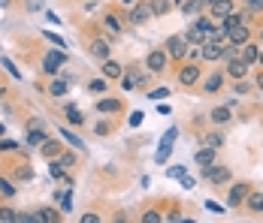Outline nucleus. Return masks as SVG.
I'll return each mask as SVG.
<instances>
[{"mask_svg":"<svg viewBox=\"0 0 263 223\" xmlns=\"http://www.w3.org/2000/svg\"><path fill=\"white\" fill-rule=\"evenodd\" d=\"M166 64H170V54H166V49H155V51H148V57H145L148 73H163V70H166Z\"/></svg>","mask_w":263,"mask_h":223,"instance_id":"obj_1","label":"nucleus"},{"mask_svg":"<svg viewBox=\"0 0 263 223\" xmlns=\"http://www.w3.org/2000/svg\"><path fill=\"white\" fill-rule=\"evenodd\" d=\"M166 54H170L173 60H184V57H187V39H184V36H170V39H166Z\"/></svg>","mask_w":263,"mask_h":223,"instance_id":"obj_2","label":"nucleus"},{"mask_svg":"<svg viewBox=\"0 0 263 223\" xmlns=\"http://www.w3.org/2000/svg\"><path fill=\"white\" fill-rule=\"evenodd\" d=\"M203 178L206 181H212V184H227L230 181V169L227 166H203Z\"/></svg>","mask_w":263,"mask_h":223,"instance_id":"obj_3","label":"nucleus"},{"mask_svg":"<svg viewBox=\"0 0 263 223\" xmlns=\"http://www.w3.org/2000/svg\"><path fill=\"white\" fill-rule=\"evenodd\" d=\"M221 57H224V43H218V39H206V43H203V60L215 64V60H221Z\"/></svg>","mask_w":263,"mask_h":223,"instance_id":"obj_4","label":"nucleus"},{"mask_svg":"<svg viewBox=\"0 0 263 223\" xmlns=\"http://www.w3.org/2000/svg\"><path fill=\"white\" fill-rule=\"evenodd\" d=\"M179 82H182L184 88H191V85H197L200 82V67L191 60V64H184L182 70H179Z\"/></svg>","mask_w":263,"mask_h":223,"instance_id":"obj_5","label":"nucleus"},{"mask_svg":"<svg viewBox=\"0 0 263 223\" xmlns=\"http://www.w3.org/2000/svg\"><path fill=\"white\" fill-rule=\"evenodd\" d=\"M148 18H155L152 3H136V6L130 9V22H133V25H145Z\"/></svg>","mask_w":263,"mask_h":223,"instance_id":"obj_6","label":"nucleus"},{"mask_svg":"<svg viewBox=\"0 0 263 223\" xmlns=\"http://www.w3.org/2000/svg\"><path fill=\"white\" fill-rule=\"evenodd\" d=\"M61 64H67V54H64V51H49V54L43 57V70H46V73H58Z\"/></svg>","mask_w":263,"mask_h":223,"instance_id":"obj_7","label":"nucleus"},{"mask_svg":"<svg viewBox=\"0 0 263 223\" xmlns=\"http://www.w3.org/2000/svg\"><path fill=\"white\" fill-rule=\"evenodd\" d=\"M248 193H251V184H236V187H230V196H227V205H230V208H236V205H242V202L248 199Z\"/></svg>","mask_w":263,"mask_h":223,"instance_id":"obj_8","label":"nucleus"},{"mask_svg":"<svg viewBox=\"0 0 263 223\" xmlns=\"http://www.w3.org/2000/svg\"><path fill=\"white\" fill-rule=\"evenodd\" d=\"M227 43L230 46H245L248 43V25H236L227 30Z\"/></svg>","mask_w":263,"mask_h":223,"instance_id":"obj_9","label":"nucleus"},{"mask_svg":"<svg viewBox=\"0 0 263 223\" xmlns=\"http://www.w3.org/2000/svg\"><path fill=\"white\" fill-rule=\"evenodd\" d=\"M70 82H73V75H61V78H54L52 85L46 88V91H49V97H64V94L70 91Z\"/></svg>","mask_w":263,"mask_h":223,"instance_id":"obj_10","label":"nucleus"},{"mask_svg":"<svg viewBox=\"0 0 263 223\" xmlns=\"http://www.w3.org/2000/svg\"><path fill=\"white\" fill-rule=\"evenodd\" d=\"M233 12V0H215L209 6V15L212 18H227Z\"/></svg>","mask_w":263,"mask_h":223,"instance_id":"obj_11","label":"nucleus"},{"mask_svg":"<svg viewBox=\"0 0 263 223\" xmlns=\"http://www.w3.org/2000/svg\"><path fill=\"white\" fill-rule=\"evenodd\" d=\"M245 73H248V64H245L242 57H230V60H227V75H230V78H242Z\"/></svg>","mask_w":263,"mask_h":223,"instance_id":"obj_12","label":"nucleus"},{"mask_svg":"<svg viewBox=\"0 0 263 223\" xmlns=\"http://www.w3.org/2000/svg\"><path fill=\"white\" fill-rule=\"evenodd\" d=\"M245 208H248V211H254V214H260V211H263V193H260V190H251V193H248Z\"/></svg>","mask_w":263,"mask_h":223,"instance_id":"obj_13","label":"nucleus"},{"mask_svg":"<svg viewBox=\"0 0 263 223\" xmlns=\"http://www.w3.org/2000/svg\"><path fill=\"white\" fill-rule=\"evenodd\" d=\"M103 75L106 78H121V75H124V67H121L118 60H109V57H106L103 60Z\"/></svg>","mask_w":263,"mask_h":223,"instance_id":"obj_14","label":"nucleus"},{"mask_svg":"<svg viewBox=\"0 0 263 223\" xmlns=\"http://www.w3.org/2000/svg\"><path fill=\"white\" fill-rule=\"evenodd\" d=\"M221 85H224V73H212L206 82H203V91L206 94H215V91H221Z\"/></svg>","mask_w":263,"mask_h":223,"instance_id":"obj_15","label":"nucleus"},{"mask_svg":"<svg viewBox=\"0 0 263 223\" xmlns=\"http://www.w3.org/2000/svg\"><path fill=\"white\" fill-rule=\"evenodd\" d=\"M215 151H218V148H212V145L200 148V151H197V157H194V163H200V166H209V163H215Z\"/></svg>","mask_w":263,"mask_h":223,"instance_id":"obj_16","label":"nucleus"},{"mask_svg":"<svg viewBox=\"0 0 263 223\" xmlns=\"http://www.w3.org/2000/svg\"><path fill=\"white\" fill-rule=\"evenodd\" d=\"M257 46H254V43H245V46H242V51H239V57H242V60H245V64H248V67H251V64H254V60H257Z\"/></svg>","mask_w":263,"mask_h":223,"instance_id":"obj_17","label":"nucleus"},{"mask_svg":"<svg viewBox=\"0 0 263 223\" xmlns=\"http://www.w3.org/2000/svg\"><path fill=\"white\" fill-rule=\"evenodd\" d=\"M0 220L3 223H22V211H15L9 205H0Z\"/></svg>","mask_w":263,"mask_h":223,"instance_id":"obj_18","label":"nucleus"},{"mask_svg":"<svg viewBox=\"0 0 263 223\" xmlns=\"http://www.w3.org/2000/svg\"><path fill=\"white\" fill-rule=\"evenodd\" d=\"M91 54H94L97 60H106V57H109V43H106V39H94V43H91Z\"/></svg>","mask_w":263,"mask_h":223,"instance_id":"obj_19","label":"nucleus"},{"mask_svg":"<svg viewBox=\"0 0 263 223\" xmlns=\"http://www.w3.org/2000/svg\"><path fill=\"white\" fill-rule=\"evenodd\" d=\"M209 118H212V124H227V121L233 118V112H230V106H221V109L212 112Z\"/></svg>","mask_w":263,"mask_h":223,"instance_id":"obj_20","label":"nucleus"},{"mask_svg":"<svg viewBox=\"0 0 263 223\" xmlns=\"http://www.w3.org/2000/svg\"><path fill=\"white\" fill-rule=\"evenodd\" d=\"M184 39H187V46H203V43H206V36H203V33H200L194 25L184 30Z\"/></svg>","mask_w":263,"mask_h":223,"instance_id":"obj_21","label":"nucleus"},{"mask_svg":"<svg viewBox=\"0 0 263 223\" xmlns=\"http://www.w3.org/2000/svg\"><path fill=\"white\" fill-rule=\"evenodd\" d=\"M40 151H43V157H58V154H61V145H58V142H54V139H46V142H43V145H40Z\"/></svg>","mask_w":263,"mask_h":223,"instance_id":"obj_22","label":"nucleus"},{"mask_svg":"<svg viewBox=\"0 0 263 223\" xmlns=\"http://www.w3.org/2000/svg\"><path fill=\"white\" fill-rule=\"evenodd\" d=\"M148 3H152V12L155 15H166L170 6H173V0H148Z\"/></svg>","mask_w":263,"mask_h":223,"instance_id":"obj_23","label":"nucleus"},{"mask_svg":"<svg viewBox=\"0 0 263 223\" xmlns=\"http://www.w3.org/2000/svg\"><path fill=\"white\" fill-rule=\"evenodd\" d=\"M54 160H58V163H61L64 169H73V166H76V154H70V151H61V154H58Z\"/></svg>","mask_w":263,"mask_h":223,"instance_id":"obj_24","label":"nucleus"},{"mask_svg":"<svg viewBox=\"0 0 263 223\" xmlns=\"http://www.w3.org/2000/svg\"><path fill=\"white\" fill-rule=\"evenodd\" d=\"M103 25L109 27L112 33H121V30H124V25L118 22V15H115V12H109V15H106V18H103Z\"/></svg>","mask_w":263,"mask_h":223,"instance_id":"obj_25","label":"nucleus"},{"mask_svg":"<svg viewBox=\"0 0 263 223\" xmlns=\"http://www.w3.org/2000/svg\"><path fill=\"white\" fill-rule=\"evenodd\" d=\"M0 196H6V199L15 196V184H12L9 178H0Z\"/></svg>","mask_w":263,"mask_h":223,"instance_id":"obj_26","label":"nucleus"},{"mask_svg":"<svg viewBox=\"0 0 263 223\" xmlns=\"http://www.w3.org/2000/svg\"><path fill=\"white\" fill-rule=\"evenodd\" d=\"M118 109H121L118 99H100L97 103V112H118Z\"/></svg>","mask_w":263,"mask_h":223,"instance_id":"obj_27","label":"nucleus"},{"mask_svg":"<svg viewBox=\"0 0 263 223\" xmlns=\"http://www.w3.org/2000/svg\"><path fill=\"white\" fill-rule=\"evenodd\" d=\"M64 115H67V121H70V124H82V121H85L76 106H67V109H64Z\"/></svg>","mask_w":263,"mask_h":223,"instance_id":"obj_28","label":"nucleus"},{"mask_svg":"<svg viewBox=\"0 0 263 223\" xmlns=\"http://www.w3.org/2000/svg\"><path fill=\"white\" fill-rule=\"evenodd\" d=\"M200 6H203V0H184L182 12H184V15H194V12H200Z\"/></svg>","mask_w":263,"mask_h":223,"instance_id":"obj_29","label":"nucleus"},{"mask_svg":"<svg viewBox=\"0 0 263 223\" xmlns=\"http://www.w3.org/2000/svg\"><path fill=\"white\" fill-rule=\"evenodd\" d=\"M88 91H91V94H103L106 91V75L103 78H91V82H88Z\"/></svg>","mask_w":263,"mask_h":223,"instance_id":"obj_30","label":"nucleus"},{"mask_svg":"<svg viewBox=\"0 0 263 223\" xmlns=\"http://www.w3.org/2000/svg\"><path fill=\"white\" fill-rule=\"evenodd\" d=\"M203 142H206V145H212V148H221V145H224V133H209Z\"/></svg>","mask_w":263,"mask_h":223,"instance_id":"obj_31","label":"nucleus"},{"mask_svg":"<svg viewBox=\"0 0 263 223\" xmlns=\"http://www.w3.org/2000/svg\"><path fill=\"white\" fill-rule=\"evenodd\" d=\"M170 151H173V142H166V139H163V142H160V148H158V163H163V160L170 157Z\"/></svg>","mask_w":263,"mask_h":223,"instance_id":"obj_32","label":"nucleus"},{"mask_svg":"<svg viewBox=\"0 0 263 223\" xmlns=\"http://www.w3.org/2000/svg\"><path fill=\"white\" fill-rule=\"evenodd\" d=\"M61 136H64V139H67L70 145H76V148L82 151V139H79V136H76V133H70V130H64V127H61Z\"/></svg>","mask_w":263,"mask_h":223,"instance_id":"obj_33","label":"nucleus"},{"mask_svg":"<svg viewBox=\"0 0 263 223\" xmlns=\"http://www.w3.org/2000/svg\"><path fill=\"white\" fill-rule=\"evenodd\" d=\"M152 99H163V97H170V88H155L152 94H148Z\"/></svg>","mask_w":263,"mask_h":223,"instance_id":"obj_34","label":"nucleus"},{"mask_svg":"<svg viewBox=\"0 0 263 223\" xmlns=\"http://www.w3.org/2000/svg\"><path fill=\"white\" fill-rule=\"evenodd\" d=\"M182 175H184V166H173V169H166V178H179V181H182Z\"/></svg>","mask_w":263,"mask_h":223,"instance_id":"obj_35","label":"nucleus"},{"mask_svg":"<svg viewBox=\"0 0 263 223\" xmlns=\"http://www.w3.org/2000/svg\"><path fill=\"white\" fill-rule=\"evenodd\" d=\"M15 148H18L15 139H3V142H0V151H15Z\"/></svg>","mask_w":263,"mask_h":223,"instance_id":"obj_36","label":"nucleus"},{"mask_svg":"<svg viewBox=\"0 0 263 223\" xmlns=\"http://www.w3.org/2000/svg\"><path fill=\"white\" fill-rule=\"evenodd\" d=\"M142 220H145V223H158L160 214H158V211H145V214H142Z\"/></svg>","mask_w":263,"mask_h":223,"instance_id":"obj_37","label":"nucleus"},{"mask_svg":"<svg viewBox=\"0 0 263 223\" xmlns=\"http://www.w3.org/2000/svg\"><path fill=\"white\" fill-rule=\"evenodd\" d=\"M46 39H49V43H54V46H61V49H64V46H67V43H64V39H61V36H58V33H46Z\"/></svg>","mask_w":263,"mask_h":223,"instance_id":"obj_38","label":"nucleus"},{"mask_svg":"<svg viewBox=\"0 0 263 223\" xmlns=\"http://www.w3.org/2000/svg\"><path fill=\"white\" fill-rule=\"evenodd\" d=\"M94 130H97V136H106V133H109V124H106V121H100Z\"/></svg>","mask_w":263,"mask_h":223,"instance_id":"obj_39","label":"nucleus"},{"mask_svg":"<svg viewBox=\"0 0 263 223\" xmlns=\"http://www.w3.org/2000/svg\"><path fill=\"white\" fill-rule=\"evenodd\" d=\"M233 91H236V94H248V85H245V82H239V78H236V88H233Z\"/></svg>","mask_w":263,"mask_h":223,"instance_id":"obj_40","label":"nucleus"},{"mask_svg":"<svg viewBox=\"0 0 263 223\" xmlns=\"http://www.w3.org/2000/svg\"><path fill=\"white\" fill-rule=\"evenodd\" d=\"M3 67H6V70H9V73L15 75V78H18V75H22V73H18V70H15V67H12V60H3Z\"/></svg>","mask_w":263,"mask_h":223,"instance_id":"obj_41","label":"nucleus"},{"mask_svg":"<svg viewBox=\"0 0 263 223\" xmlns=\"http://www.w3.org/2000/svg\"><path fill=\"white\" fill-rule=\"evenodd\" d=\"M206 208H209V211H215V214H221V211H224V208H221L218 202H206Z\"/></svg>","mask_w":263,"mask_h":223,"instance_id":"obj_42","label":"nucleus"},{"mask_svg":"<svg viewBox=\"0 0 263 223\" xmlns=\"http://www.w3.org/2000/svg\"><path fill=\"white\" fill-rule=\"evenodd\" d=\"M248 6H251L254 12H260V9H263V0H248Z\"/></svg>","mask_w":263,"mask_h":223,"instance_id":"obj_43","label":"nucleus"},{"mask_svg":"<svg viewBox=\"0 0 263 223\" xmlns=\"http://www.w3.org/2000/svg\"><path fill=\"white\" fill-rule=\"evenodd\" d=\"M194 184H197V181H194V178H187V175H182V187H187V190H191V187H194Z\"/></svg>","mask_w":263,"mask_h":223,"instance_id":"obj_44","label":"nucleus"},{"mask_svg":"<svg viewBox=\"0 0 263 223\" xmlns=\"http://www.w3.org/2000/svg\"><path fill=\"white\" fill-rule=\"evenodd\" d=\"M97 220H100L97 214H85V217H82V223H97Z\"/></svg>","mask_w":263,"mask_h":223,"instance_id":"obj_45","label":"nucleus"},{"mask_svg":"<svg viewBox=\"0 0 263 223\" xmlns=\"http://www.w3.org/2000/svg\"><path fill=\"white\" fill-rule=\"evenodd\" d=\"M43 6V0H27V9H40Z\"/></svg>","mask_w":263,"mask_h":223,"instance_id":"obj_46","label":"nucleus"},{"mask_svg":"<svg viewBox=\"0 0 263 223\" xmlns=\"http://www.w3.org/2000/svg\"><path fill=\"white\" fill-rule=\"evenodd\" d=\"M257 60H260V64H263V46H260V51H257Z\"/></svg>","mask_w":263,"mask_h":223,"instance_id":"obj_47","label":"nucleus"},{"mask_svg":"<svg viewBox=\"0 0 263 223\" xmlns=\"http://www.w3.org/2000/svg\"><path fill=\"white\" fill-rule=\"evenodd\" d=\"M257 88H260V91H263V73H260V78H257Z\"/></svg>","mask_w":263,"mask_h":223,"instance_id":"obj_48","label":"nucleus"},{"mask_svg":"<svg viewBox=\"0 0 263 223\" xmlns=\"http://www.w3.org/2000/svg\"><path fill=\"white\" fill-rule=\"evenodd\" d=\"M212 3H215V0H203V6H212Z\"/></svg>","mask_w":263,"mask_h":223,"instance_id":"obj_49","label":"nucleus"},{"mask_svg":"<svg viewBox=\"0 0 263 223\" xmlns=\"http://www.w3.org/2000/svg\"><path fill=\"white\" fill-rule=\"evenodd\" d=\"M0 6H9V0H0Z\"/></svg>","mask_w":263,"mask_h":223,"instance_id":"obj_50","label":"nucleus"},{"mask_svg":"<svg viewBox=\"0 0 263 223\" xmlns=\"http://www.w3.org/2000/svg\"><path fill=\"white\" fill-rule=\"evenodd\" d=\"M173 3H179V6H182V3H184V0H173Z\"/></svg>","mask_w":263,"mask_h":223,"instance_id":"obj_51","label":"nucleus"},{"mask_svg":"<svg viewBox=\"0 0 263 223\" xmlns=\"http://www.w3.org/2000/svg\"><path fill=\"white\" fill-rule=\"evenodd\" d=\"M0 136H3V124H0Z\"/></svg>","mask_w":263,"mask_h":223,"instance_id":"obj_52","label":"nucleus"},{"mask_svg":"<svg viewBox=\"0 0 263 223\" xmlns=\"http://www.w3.org/2000/svg\"><path fill=\"white\" fill-rule=\"evenodd\" d=\"M0 97H3V88H0Z\"/></svg>","mask_w":263,"mask_h":223,"instance_id":"obj_53","label":"nucleus"},{"mask_svg":"<svg viewBox=\"0 0 263 223\" xmlns=\"http://www.w3.org/2000/svg\"><path fill=\"white\" fill-rule=\"evenodd\" d=\"M260 39H263V30H260Z\"/></svg>","mask_w":263,"mask_h":223,"instance_id":"obj_54","label":"nucleus"}]
</instances>
